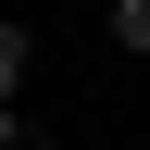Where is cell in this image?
Here are the masks:
<instances>
[{
  "mask_svg": "<svg viewBox=\"0 0 150 150\" xmlns=\"http://www.w3.org/2000/svg\"><path fill=\"white\" fill-rule=\"evenodd\" d=\"M112 50H138V63H150V0H112Z\"/></svg>",
  "mask_w": 150,
  "mask_h": 150,
  "instance_id": "cell-1",
  "label": "cell"
},
{
  "mask_svg": "<svg viewBox=\"0 0 150 150\" xmlns=\"http://www.w3.org/2000/svg\"><path fill=\"white\" fill-rule=\"evenodd\" d=\"M13 75H25V25H0V112H13Z\"/></svg>",
  "mask_w": 150,
  "mask_h": 150,
  "instance_id": "cell-2",
  "label": "cell"
}]
</instances>
